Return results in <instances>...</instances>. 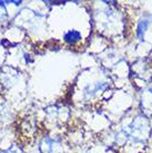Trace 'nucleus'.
I'll use <instances>...</instances> for the list:
<instances>
[{"label":"nucleus","mask_w":152,"mask_h":153,"mask_svg":"<svg viewBox=\"0 0 152 153\" xmlns=\"http://www.w3.org/2000/svg\"><path fill=\"white\" fill-rule=\"evenodd\" d=\"M80 39H81V35L76 30L69 31L65 35V41L68 42V43H76L77 41H79Z\"/></svg>","instance_id":"nucleus-1"},{"label":"nucleus","mask_w":152,"mask_h":153,"mask_svg":"<svg viewBox=\"0 0 152 153\" xmlns=\"http://www.w3.org/2000/svg\"><path fill=\"white\" fill-rule=\"evenodd\" d=\"M148 25H149V22L147 20L141 21V22L139 23V26H138V37L140 39L143 38V35H145V31L147 30V28H148Z\"/></svg>","instance_id":"nucleus-2"}]
</instances>
